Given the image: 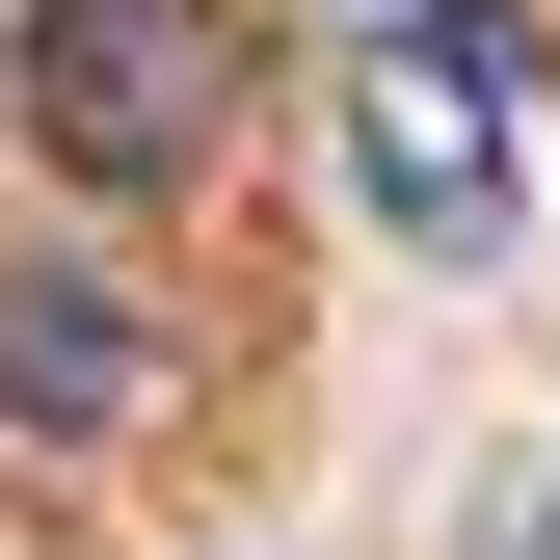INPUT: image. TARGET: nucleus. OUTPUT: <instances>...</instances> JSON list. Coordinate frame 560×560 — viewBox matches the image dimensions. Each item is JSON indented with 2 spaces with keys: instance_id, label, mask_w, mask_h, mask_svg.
<instances>
[{
  "instance_id": "obj_1",
  "label": "nucleus",
  "mask_w": 560,
  "mask_h": 560,
  "mask_svg": "<svg viewBox=\"0 0 560 560\" xmlns=\"http://www.w3.org/2000/svg\"><path fill=\"white\" fill-rule=\"evenodd\" d=\"M27 161L54 187H214L241 161V0H27Z\"/></svg>"
},
{
  "instance_id": "obj_2",
  "label": "nucleus",
  "mask_w": 560,
  "mask_h": 560,
  "mask_svg": "<svg viewBox=\"0 0 560 560\" xmlns=\"http://www.w3.org/2000/svg\"><path fill=\"white\" fill-rule=\"evenodd\" d=\"M508 54L454 27V0H374V54H347V187H374L400 241H508Z\"/></svg>"
},
{
  "instance_id": "obj_3",
  "label": "nucleus",
  "mask_w": 560,
  "mask_h": 560,
  "mask_svg": "<svg viewBox=\"0 0 560 560\" xmlns=\"http://www.w3.org/2000/svg\"><path fill=\"white\" fill-rule=\"evenodd\" d=\"M161 400H187V320L133 267H0V428L27 454H133Z\"/></svg>"
},
{
  "instance_id": "obj_4",
  "label": "nucleus",
  "mask_w": 560,
  "mask_h": 560,
  "mask_svg": "<svg viewBox=\"0 0 560 560\" xmlns=\"http://www.w3.org/2000/svg\"><path fill=\"white\" fill-rule=\"evenodd\" d=\"M508 560H560V480H534V534H508Z\"/></svg>"
}]
</instances>
